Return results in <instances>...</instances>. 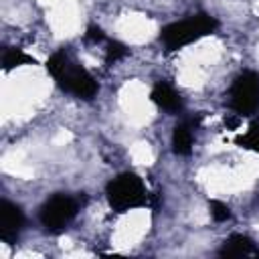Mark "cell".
<instances>
[{
  "mask_svg": "<svg viewBox=\"0 0 259 259\" xmlns=\"http://www.w3.org/2000/svg\"><path fill=\"white\" fill-rule=\"evenodd\" d=\"M47 71L49 75L57 81V85L81 99H91L97 93V83L89 75V71L73 59L67 51H57L49 57L47 61Z\"/></svg>",
  "mask_w": 259,
  "mask_h": 259,
  "instance_id": "obj_1",
  "label": "cell"
},
{
  "mask_svg": "<svg viewBox=\"0 0 259 259\" xmlns=\"http://www.w3.org/2000/svg\"><path fill=\"white\" fill-rule=\"evenodd\" d=\"M217 26H219V22L214 16L200 12V14H192L190 18L176 20V22H170L168 26H164L160 32V40L164 42V47L168 51H178L186 45L196 42L198 38H202L206 34H212L217 30Z\"/></svg>",
  "mask_w": 259,
  "mask_h": 259,
  "instance_id": "obj_2",
  "label": "cell"
},
{
  "mask_svg": "<svg viewBox=\"0 0 259 259\" xmlns=\"http://www.w3.org/2000/svg\"><path fill=\"white\" fill-rule=\"evenodd\" d=\"M105 194H107L109 206L117 212H125V210L144 206L146 198H148L142 178L136 176L134 172H121L113 180H109Z\"/></svg>",
  "mask_w": 259,
  "mask_h": 259,
  "instance_id": "obj_3",
  "label": "cell"
},
{
  "mask_svg": "<svg viewBox=\"0 0 259 259\" xmlns=\"http://www.w3.org/2000/svg\"><path fill=\"white\" fill-rule=\"evenodd\" d=\"M229 105L237 115H253L259 109V73L243 71L229 91Z\"/></svg>",
  "mask_w": 259,
  "mask_h": 259,
  "instance_id": "obj_4",
  "label": "cell"
},
{
  "mask_svg": "<svg viewBox=\"0 0 259 259\" xmlns=\"http://www.w3.org/2000/svg\"><path fill=\"white\" fill-rule=\"evenodd\" d=\"M77 212H79V202L73 196L55 194L40 206L38 221L49 233H59L77 217Z\"/></svg>",
  "mask_w": 259,
  "mask_h": 259,
  "instance_id": "obj_5",
  "label": "cell"
},
{
  "mask_svg": "<svg viewBox=\"0 0 259 259\" xmlns=\"http://www.w3.org/2000/svg\"><path fill=\"white\" fill-rule=\"evenodd\" d=\"M24 227V214L20 206L12 204L10 200L0 202V239L4 243H14Z\"/></svg>",
  "mask_w": 259,
  "mask_h": 259,
  "instance_id": "obj_6",
  "label": "cell"
},
{
  "mask_svg": "<svg viewBox=\"0 0 259 259\" xmlns=\"http://www.w3.org/2000/svg\"><path fill=\"white\" fill-rule=\"evenodd\" d=\"M150 97H152V101H154L158 107H162L164 111H172V113H174V111H180V109H182V97L178 95V91H176L172 85H168V83H164V81H158V83L154 85Z\"/></svg>",
  "mask_w": 259,
  "mask_h": 259,
  "instance_id": "obj_7",
  "label": "cell"
},
{
  "mask_svg": "<svg viewBox=\"0 0 259 259\" xmlns=\"http://www.w3.org/2000/svg\"><path fill=\"white\" fill-rule=\"evenodd\" d=\"M219 255H223V257H247V255H259V249L253 245V241L249 237L235 233V235L225 239Z\"/></svg>",
  "mask_w": 259,
  "mask_h": 259,
  "instance_id": "obj_8",
  "label": "cell"
},
{
  "mask_svg": "<svg viewBox=\"0 0 259 259\" xmlns=\"http://www.w3.org/2000/svg\"><path fill=\"white\" fill-rule=\"evenodd\" d=\"M192 130L188 123H178L172 132V150L178 156H188L192 152Z\"/></svg>",
  "mask_w": 259,
  "mask_h": 259,
  "instance_id": "obj_9",
  "label": "cell"
},
{
  "mask_svg": "<svg viewBox=\"0 0 259 259\" xmlns=\"http://www.w3.org/2000/svg\"><path fill=\"white\" fill-rule=\"evenodd\" d=\"M34 65V59L26 53H22L20 49H6L4 51V57H2V65L4 69H14V67H20V65Z\"/></svg>",
  "mask_w": 259,
  "mask_h": 259,
  "instance_id": "obj_10",
  "label": "cell"
},
{
  "mask_svg": "<svg viewBox=\"0 0 259 259\" xmlns=\"http://www.w3.org/2000/svg\"><path fill=\"white\" fill-rule=\"evenodd\" d=\"M237 144L243 146V148H249V150L259 152V125H253L247 134H243V136L237 140Z\"/></svg>",
  "mask_w": 259,
  "mask_h": 259,
  "instance_id": "obj_11",
  "label": "cell"
},
{
  "mask_svg": "<svg viewBox=\"0 0 259 259\" xmlns=\"http://www.w3.org/2000/svg\"><path fill=\"white\" fill-rule=\"evenodd\" d=\"M208 206H210V217H212L217 223H223V221H229V219H231V208H229L225 202H221V200H210Z\"/></svg>",
  "mask_w": 259,
  "mask_h": 259,
  "instance_id": "obj_12",
  "label": "cell"
},
{
  "mask_svg": "<svg viewBox=\"0 0 259 259\" xmlns=\"http://www.w3.org/2000/svg\"><path fill=\"white\" fill-rule=\"evenodd\" d=\"M107 49H105V59L111 63V61H119V59H123L125 55H127V49L121 45V42H115V40H107V45H105Z\"/></svg>",
  "mask_w": 259,
  "mask_h": 259,
  "instance_id": "obj_13",
  "label": "cell"
},
{
  "mask_svg": "<svg viewBox=\"0 0 259 259\" xmlns=\"http://www.w3.org/2000/svg\"><path fill=\"white\" fill-rule=\"evenodd\" d=\"M85 36H87V40H91V42H107V38H105L103 30H101L99 26H89Z\"/></svg>",
  "mask_w": 259,
  "mask_h": 259,
  "instance_id": "obj_14",
  "label": "cell"
}]
</instances>
